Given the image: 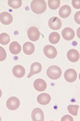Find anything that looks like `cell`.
<instances>
[{
  "mask_svg": "<svg viewBox=\"0 0 80 121\" xmlns=\"http://www.w3.org/2000/svg\"><path fill=\"white\" fill-rule=\"evenodd\" d=\"M30 8L35 14H42L46 9V3L44 0H34L30 3Z\"/></svg>",
  "mask_w": 80,
  "mask_h": 121,
  "instance_id": "1",
  "label": "cell"
},
{
  "mask_svg": "<svg viewBox=\"0 0 80 121\" xmlns=\"http://www.w3.org/2000/svg\"><path fill=\"white\" fill-rule=\"evenodd\" d=\"M46 74H47V76L51 79H58L59 77L62 75V70L58 66H51L48 67L47 71H46Z\"/></svg>",
  "mask_w": 80,
  "mask_h": 121,
  "instance_id": "2",
  "label": "cell"
},
{
  "mask_svg": "<svg viewBox=\"0 0 80 121\" xmlns=\"http://www.w3.org/2000/svg\"><path fill=\"white\" fill-rule=\"evenodd\" d=\"M27 35L28 38L30 39V40L33 41V42H35V41L38 40V39H39L40 32L38 28L35 27V26H31L27 30Z\"/></svg>",
  "mask_w": 80,
  "mask_h": 121,
  "instance_id": "3",
  "label": "cell"
},
{
  "mask_svg": "<svg viewBox=\"0 0 80 121\" xmlns=\"http://www.w3.org/2000/svg\"><path fill=\"white\" fill-rule=\"evenodd\" d=\"M20 101L17 97H10L7 101V108L9 110H16L19 108Z\"/></svg>",
  "mask_w": 80,
  "mask_h": 121,
  "instance_id": "4",
  "label": "cell"
},
{
  "mask_svg": "<svg viewBox=\"0 0 80 121\" xmlns=\"http://www.w3.org/2000/svg\"><path fill=\"white\" fill-rule=\"evenodd\" d=\"M43 52L45 55L49 59H54L57 56V50L55 47L51 46V45H46L43 48Z\"/></svg>",
  "mask_w": 80,
  "mask_h": 121,
  "instance_id": "5",
  "label": "cell"
},
{
  "mask_svg": "<svg viewBox=\"0 0 80 121\" xmlns=\"http://www.w3.org/2000/svg\"><path fill=\"white\" fill-rule=\"evenodd\" d=\"M64 78L69 83L75 82L78 78V74L76 71L74 69H67L64 73Z\"/></svg>",
  "mask_w": 80,
  "mask_h": 121,
  "instance_id": "6",
  "label": "cell"
},
{
  "mask_svg": "<svg viewBox=\"0 0 80 121\" xmlns=\"http://www.w3.org/2000/svg\"><path fill=\"white\" fill-rule=\"evenodd\" d=\"M48 25L51 29L59 30L62 26V22L58 17H51L48 21Z\"/></svg>",
  "mask_w": 80,
  "mask_h": 121,
  "instance_id": "7",
  "label": "cell"
},
{
  "mask_svg": "<svg viewBox=\"0 0 80 121\" xmlns=\"http://www.w3.org/2000/svg\"><path fill=\"white\" fill-rule=\"evenodd\" d=\"M13 21V16L9 12L3 11L0 14V22L4 25H9Z\"/></svg>",
  "mask_w": 80,
  "mask_h": 121,
  "instance_id": "8",
  "label": "cell"
},
{
  "mask_svg": "<svg viewBox=\"0 0 80 121\" xmlns=\"http://www.w3.org/2000/svg\"><path fill=\"white\" fill-rule=\"evenodd\" d=\"M31 118L33 121H43L44 120L43 112L38 108H34V109L32 111Z\"/></svg>",
  "mask_w": 80,
  "mask_h": 121,
  "instance_id": "9",
  "label": "cell"
},
{
  "mask_svg": "<svg viewBox=\"0 0 80 121\" xmlns=\"http://www.w3.org/2000/svg\"><path fill=\"white\" fill-rule=\"evenodd\" d=\"M34 87L38 91H44L46 89V81L42 79H38L34 82Z\"/></svg>",
  "mask_w": 80,
  "mask_h": 121,
  "instance_id": "10",
  "label": "cell"
},
{
  "mask_svg": "<svg viewBox=\"0 0 80 121\" xmlns=\"http://www.w3.org/2000/svg\"><path fill=\"white\" fill-rule=\"evenodd\" d=\"M67 59H69L71 62L75 63L79 60V53L75 49H71L67 52Z\"/></svg>",
  "mask_w": 80,
  "mask_h": 121,
  "instance_id": "11",
  "label": "cell"
},
{
  "mask_svg": "<svg viewBox=\"0 0 80 121\" xmlns=\"http://www.w3.org/2000/svg\"><path fill=\"white\" fill-rule=\"evenodd\" d=\"M62 35L64 39L71 40V39H73L74 37H75V31H74V30L71 29V27H66L64 28V30H63Z\"/></svg>",
  "mask_w": 80,
  "mask_h": 121,
  "instance_id": "12",
  "label": "cell"
},
{
  "mask_svg": "<svg viewBox=\"0 0 80 121\" xmlns=\"http://www.w3.org/2000/svg\"><path fill=\"white\" fill-rule=\"evenodd\" d=\"M13 74L15 77L17 78H22L25 75V73H26V70L23 67L21 66V65H16L13 67Z\"/></svg>",
  "mask_w": 80,
  "mask_h": 121,
  "instance_id": "13",
  "label": "cell"
},
{
  "mask_svg": "<svg viewBox=\"0 0 80 121\" xmlns=\"http://www.w3.org/2000/svg\"><path fill=\"white\" fill-rule=\"evenodd\" d=\"M51 96L46 93H42L37 97V101L42 105H46L51 102Z\"/></svg>",
  "mask_w": 80,
  "mask_h": 121,
  "instance_id": "14",
  "label": "cell"
},
{
  "mask_svg": "<svg viewBox=\"0 0 80 121\" xmlns=\"http://www.w3.org/2000/svg\"><path fill=\"white\" fill-rule=\"evenodd\" d=\"M42 71V65L39 63H32L31 67H30V71L28 75V78H30L33 75H35V74H38L41 72Z\"/></svg>",
  "mask_w": 80,
  "mask_h": 121,
  "instance_id": "15",
  "label": "cell"
},
{
  "mask_svg": "<svg viewBox=\"0 0 80 121\" xmlns=\"http://www.w3.org/2000/svg\"><path fill=\"white\" fill-rule=\"evenodd\" d=\"M71 13V8L68 5H64L59 9V16L62 18H67Z\"/></svg>",
  "mask_w": 80,
  "mask_h": 121,
  "instance_id": "16",
  "label": "cell"
},
{
  "mask_svg": "<svg viewBox=\"0 0 80 121\" xmlns=\"http://www.w3.org/2000/svg\"><path fill=\"white\" fill-rule=\"evenodd\" d=\"M21 46L18 43V42H12L11 44H10L9 47V50L11 52V54L13 55H18L19 54L20 52H21Z\"/></svg>",
  "mask_w": 80,
  "mask_h": 121,
  "instance_id": "17",
  "label": "cell"
},
{
  "mask_svg": "<svg viewBox=\"0 0 80 121\" xmlns=\"http://www.w3.org/2000/svg\"><path fill=\"white\" fill-rule=\"evenodd\" d=\"M23 52L26 55H32L34 52V45L30 42H26L23 45Z\"/></svg>",
  "mask_w": 80,
  "mask_h": 121,
  "instance_id": "18",
  "label": "cell"
},
{
  "mask_svg": "<svg viewBox=\"0 0 80 121\" xmlns=\"http://www.w3.org/2000/svg\"><path fill=\"white\" fill-rule=\"evenodd\" d=\"M60 40V35L57 32H52L50 35H49V41H50L51 43L52 44H56L58 43Z\"/></svg>",
  "mask_w": 80,
  "mask_h": 121,
  "instance_id": "19",
  "label": "cell"
},
{
  "mask_svg": "<svg viewBox=\"0 0 80 121\" xmlns=\"http://www.w3.org/2000/svg\"><path fill=\"white\" fill-rule=\"evenodd\" d=\"M8 5L13 9H17L22 6V1L21 0H9Z\"/></svg>",
  "mask_w": 80,
  "mask_h": 121,
  "instance_id": "20",
  "label": "cell"
},
{
  "mask_svg": "<svg viewBox=\"0 0 80 121\" xmlns=\"http://www.w3.org/2000/svg\"><path fill=\"white\" fill-rule=\"evenodd\" d=\"M11 40L9 35L7 33H2L0 34V43L3 45H7Z\"/></svg>",
  "mask_w": 80,
  "mask_h": 121,
  "instance_id": "21",
  "label": "cell"
},
{
  "mask_svg": "<svg viewBox=\"0 0 80 121\" xmlns=\"http://www.w3.org/2000/svg\"><path fill=\"white\" fill-rule=\"evenodd\" d=\"M60 5V0H49L48 6L51 10H57Z\"/></svg>",
  "mask_w": 80,
  "mask_h": 121,
  "instance_id": "22",
  "label": "cell"
},
{
  "mask_svg": "<svg viewBox=\"0 0 80 121\" xmlns=\"http://www.w3.org/2000/svg\"><path fill=\"white\" fill-rule=\"evenodd\" d=\"M79 108V106H78V105H69L67 107L68 112L71 115H73V116H77Z\"/></svg>",
  "mask_w": 80,
  "mask_h": 121,
  "instance_id": "23",
  "label": "cell"
},
{
  "mask_svg": "<svg viewBox=\"0 0 80 121\" xmlns=\"http://www.w3.org/2000/svg\"><path fill=\"white\" fill-rule=\"evenodd\" d=\"M7 52L3 48L0 47V62L1 61H4L7 58Z\"/></svg>",
  "mask_w": 80,
  "mask_h": 121,
  "instance_id": "24",
  "label": "cell"
},
{
  "mask_svg": "<svg viewBox=\"0 0 80 121\" xmlns=\"http://www.w3.org/2000/svg\"><path fill=\"white\" fill-rule=\"evenodd\" d=\"M72 5L73 7L76 9H79L80 8V2L79 0H73L72 1Z\"/></svg>",
  "mask_w": 80,
  "mask_h": 121,
  "instance_id": "25",
  "label": "cell"
},
{
  "mask_svg": "<svg viewBox=\"0 0 80 121\" xmlns=\"http://www.w3.org/2000/svg\"><path fill=\"white\" fill-rule=\"evenodd\" d=\"M61 120H62V121H67V120H68V121H73L74 119L71 117V116H69V115H67V116H63V117L61 119Z\"/></svg>",
  "mask_w": 80,
  "mask_h": 121,
  "instance_id": "26",
  "label": "cell"
},
{
  "mask_svg": "<svg viewBox=\"0 0 80 121\" xmlns=\"http://www.w3.org/2000/svg\"><path fill=\"white\" fill-rule=\"evenodd\" d=\"M79 15H80V12H79V11H78L77 13L75 14V22H76L78 24H79V23H80Z\"/></svg>",
  "mask_w": 80,
  "mask_h": 121,
  "instance_id": "27",
  "label": "cell"
},
{
  "mask_svg": "<svg viewBox=\"0 0 80 121\" xmlns=\"http://www.w3.org/2000/svg\"><path fill=\"white\" fill-rule=\"evenodd\" d=\"M1 96H2V91L0 90V98H1Z\"/></svg>",
  "mask_w": 80,
  "mask_h": 121,
  "instance_id": "28",
  "label": "cell"
},
{
  "mask_svg": "<svg viewBox=\"0 0 80 121\" xmlns=\"http://www.w3.org/2000/svg\"><path fill=\"white\" fill-rule=\"evenodd\" d=\"M2 120V119H1V116H0V121H1Z\"/></svg>",
  "mask_w": 80,
  "mask_h": 121,
  "instance_id": "29",
  "label": "cell"
}]
</instances>
